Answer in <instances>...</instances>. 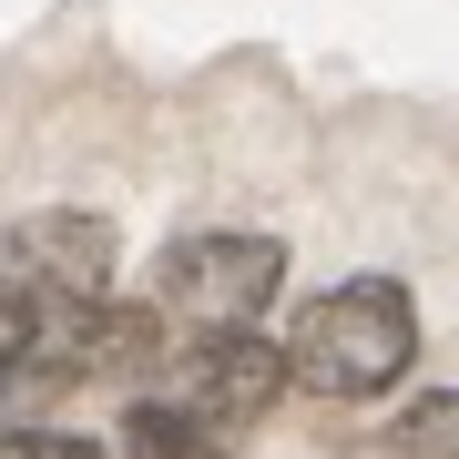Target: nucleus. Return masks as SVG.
<instances>
[{
  "label": "nucleus",
  "mask_w": 459,
  "mask_h": 459,
  "mask_svg": "<svg viewBox=\"0 0 459 459\" xmlns=\"http://www.w3.org/2000/svg\"><path fill=\"white\" fill-rule=\"evenodd\" d=\"M214 449H225V429H214L195 398H184V409L143 398V409L123 419V459H214Z\"/></svg>",
  "instance_id": "5"
},
{
  "label": "nucleus",
  "mask_w": 459,
  "mask_h": 459,
  "mask_svg": "<svg viewBox=\"0 0 459 459\" xmlns=\"http://www.w3.org/2000/svg\"><path fill=\"white\" fill-rule=\"evenodd\" d=\"M164 358V307H92V377H143Z\"/></svg>",
  "instance_id": "6"
},
{
  "label": "nucleus",
  "mask_w": 459,
  "mask_h": 459,
  "mask_svg": "<svg viewBox=\"0 0 459 459\" xmlns=\"http://www.w3.org/2000/svg\"><path fill=\"white\" fill-rule=\"evenodd\" d=\"M0 459H92L82 439H51V429H21V439H0Z\"/></svg>",
  "instance_id": "9"
},
{
  "label": "nucleus",
  "mask_w": 459,
  "mask_h": 459,
  "mask_svg": "<svg viewBox=\"0 0 459 459\" xmlns=\"http://www.w3.org/2000/svg\"><path fill=\"white\" fill-rule=\"evenodd\" d=\"M31 316H41V307H31L11 276H0V377H11V368H21V347H31Z\"/></svg>",
  "instance_id": "8"
},
{
  "label": "nucleus",
  "mask_w": 459,
  "mask_h": 459,
  "mask_svg": "<svg viewBox=\"0 0 459 459\" xmlns=\"http://www.w3.org/2000/svg\"><path fill=\"white\" fill-rule=\"evenodd\" d=\"M276 286H286L276 235H184L164 255V307H184L195 327H246L276 307Z\"/></svg>",
  "instance_id": "2"
},
{
  "label": "nucleus",
  "mask_w": 459,
  "mask_h": 459,
  "mask_svg": "<svg viewBox=\"0 0 459 459\" xmlns=\"http://www.w3.org/2000/svg\"><path fill=\"white\" fill-rule=\"evenodd\" d=\"M388 449H398V459H459V388L419 398V409L388 429Z\"/></svg>",
  "instance_id": "7"
},
{
  "label": "nucleus",
  "mask_w": 459,
  "mask_h": 459,
  "mask_svg": "<svg viewBox=\"0 0 459 459\" xmlns=\"http://www.w3.org/2000/svg\"><path fill=\"white\" fill-rule=\"evenodd\" d=\"M409 358H419V307L409 286H377V276L327 286L286 337V368L307 398H377L409 377Z\"/></svg>",
  "instance_id": "1"
},
{
  "label": "nucleus",
  "mask_w": 459,
  "mask_h": 459,
  "mask_svg": "<svg viewBox=\"0 0 459 459\" xmlns=\"http://www.w3.org/2000/svg\"><path fill=\"white\" fill-rule=\"evenodd\" d=\"M11 286L31 296V307H102V286H113V235L92 225V214H31V225H11Z\"/></svg>",
  "instance_id": "3"
},
{
  "label": "nucleus",
  "mask_w": 459,
  "mask_h": 459,
  "mask_svg": "<svg viewBox=\"0 0 459 459\" xmlns=\"http://www.w3.org/2000/svg\"><path fill=\"white\" fill-rule=\"evenodd\" d=\"M286 337H255V316L246 327H204L195 337V358H184V398L214 419V429H235V419H255V409H276L286 398Z\"/></svg>",
  "instance_id": "4"
}]
</instances>
